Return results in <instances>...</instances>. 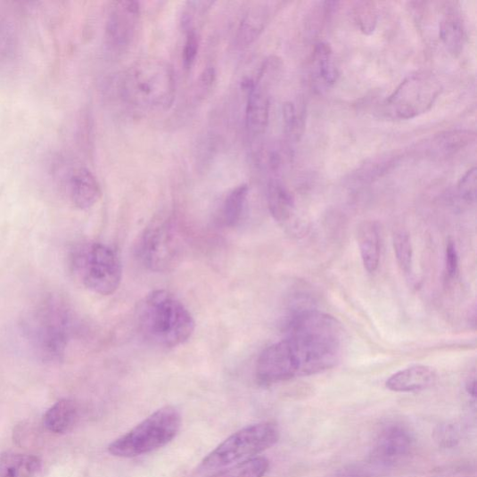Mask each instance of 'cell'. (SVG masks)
<instances>
[{
    "instance_id": "obj_1",
    "label": "cell",
    "mask_w": 477,
    "mask_h": 477,
    "mask_svg": "<svg viewBox=\"0 0 477 477\" xmlns=\"http://www.w3.org/2000/svg\"><path fill=\"white\" fill-rule=\"evenodd\" d=\"M285 333L301 377L318 374L338 364L342 328L333 317L315 309L296 310L287 319Z\"/></svg>"
},
{
    "instance_id": "obj_2",
    "label": "cell",
    "mask_w": 477,
    "mask_h": 477,
    "mask_svg": "<svg viewBox=\"0 0 477 477\" xmlns=\"http://www.w3.org/2000/svg\"><path fill=\"white\" fill-rule=\"evenodd\" d=\"M136 324L150 344L171 349L188 341L195 330L189 309L166 290H155L138 304Z\"/></svg>"
},
{
    "instance_id": "obj_3",
    "label": "cell",
    "mask_w": 477,
    "mask_h": 477,
    "mask_svg": "<svg viewBox=\"0 0 477 477\" xmlns=\"http://www.w3.org/2000/svg\"><path fill=\"white\" fill-rule=\"evenodd\" d=\"M73 317L68 306L55 298L32 308L23 322V333L37 358L53 362L65 357L74 334Z\"/></svg>"
},
{
    "instance_id": "obj_4",
    "label": "cell",
    "mask_w": 477,
    "mask_h": 477,
    "mask_svg": "<svg viewBox=\"0 0 477 477\" xmlns=\"http://www.w3.org/2000/svg\"><path fill=\"white\" fill-rule=\"evenodd\" d=\"M120 94L129 105L139 111H168L176 95L174 70L160 59L138 60L124 73Z\"/></svg>"
},
{
    "instance_id": "obj_5",
    "label": "cell",
    "mask_w": 477,
    "mask_h": 477,
    "mask_svg": "<svg viewBox=\"0 0 477 477\" xmlns=\"http://www.w3.org/2000/svg\"><path fill=\"white\" fill-rule=\"evenodd\" d=\"M70 266L77 279L95 294L111 296L119 287L121 263L113 249L105 244L77 245L70 255Z\"/></svg>"
},
{
    "instance_id": "obj_6",
    "label": "cell",
    "mask_w": 477,
    "mask_h": 477,
    "mask_svg": "<svg viewBox=\"0 0 477 477\" xmlns=\"http://www.w3.org/2000/svg\"><path fill=\"white\" fill-rule=\"evenodd\" d=\"M181 428L177 408L163 407L109 446L115 457L135 458L169 444Z\"/></svg>"
},
{
    "instance_id": "obj_7",
    "label": "cell",
    "mask_w": 477,
    "mask_h": 477,
    "mask_svg": "<svg viewBox=\"0 0 477 477\" xmlns=\"http://www.w3.org/2000/svg\"><path fill=\"white\" fill-rule=\"evenodd\" d=\"M278 427L272 423L248 425L227 438L206 456L201 465L204 471L221 470L257 457L279 440Z\"/></svg>"
},
{
    "instance_id": "obj_8",
    "label": "cell",
    "mask_w": 477,
    "mask_h": 477,
    "mask_svg": "<svg viewBox=\"0 0 477 477\" xmlns=\"http://www.w3.org/2000/svg\"><path fill=\"white\" fill-rule=\"evenodd\" d=\"M183 238L174 219L168 216L154 218L141 240L142 259L151 271L169 273L183 257Z\"/></svg>"
},
{
    "instance_id": "obj_9",
    "label": "cell",
    "mask_w": 477,
    "mask_h": 477,
    "mask_svg": "<svg viewBox=\"0 0 477 477\" xmlns=\"http://www.w3.org/2000/svg\"><path fill=\"white\" fill-rule=\"evenodd\" d=\"M440 79L432 73L409 75L385 103V112L396 119H411L428 112L442 93Z\"/></svg>"
},
{
    "instance_id": "obj_10",
    "label": "cell",
    "mask_w": 477,
    "mask_h": 477,
    "mask_svg": "<svg viewBox=\"0 0 477 477\" xmlns=\"http://www.w3.org/2000/svg\"><path fill=\"white\" fill-rule=\"evenodd\" d=\"M256 376L262 385H272L301 377L299 364L286 339L261 352L256 366Z\"/></svg>"
},
{
    "instance_id": "obj_11",
    "label": "cell",
    "mask_w": 477,
    "mask_h": 477,
    "mask_svg": "<svg viewBox=\"0 0 477 477\" xmlns=\"http://www.w3.org/2000/svg\"><path fill=\"white\" fill-rule=\"evenodd\" d=\"M414 448L410 431L399 424L385 426L378 434L370 453L373 462L382 466H392L405 461Z\"/></svg>"
},
{
    "instance_id": "obj_12",
    "label": "cell",
    "mask_w": 477,
    "mask_h": 477,
    "mask_svg": "<svg viewBox=\"0 0 477 477\" xmlns=\"http://www.w3.org/2000/svg\"><path fill=\"white\" fill-rule=\"evenodd\" d=\"M140 19V5L131 0L113 4L106 27V40L111 50L121 52L127 49L136 34Z\"/></svg>"
},
{
    "instance_id": "obj_13",
    "label": "cell",
    "mask_w": 477,
    "mask_h": 477,
    "mask_svg": "<svg viewBox=\"0 0 477 477\" xmlns=\"http://www.w3.org/2000/svg\"><path fill=\"white\" fill-rule=\"evenodd\" d=\"M67 193L72 203L80 210H88L101 198L99 182L86 168L71 169L65 176Z\"/></svg>"
},
{
    "instance_id": "obj_14",
    "label": "cell",
    "mask_w": 477,
    "mask_h": 477,
    "mask_svg": "<svg viewBox=\"0 0 477 477\" xmlns=\"http://www.w3.org/2000/svg\"><path fill=\"white\" fill-rule=\"evenodd\" d=\"M269 95L265 81L259 77L253 88L248 92L245 112L246 128L252 136L262 135L267 127Z\"/></svg>"
},
{
    "instance_id": "obj_15",
    "label": "cell",
    "mask_w": 477,
    "mask_h": 477,
    "mask_svg": "<svg viewBox=\"0 0 477 477\" xmlns=\"http://www.w3.org/2000/svg\"><path fill=\"white\" fill-rule=\"evenodd\" d=\"M437 378V372L432 367L417 365L395 373L386 381L385 386L396 392L420 391L432 386Z\"/></svg>"
},
{
    "instance_id": "obj_16",
    "label": "cell",
    "mask_w": 477,
    "mask_h": 477,
    "mask_svg": "<svg viewBox=\"0 0 477 477\" xmlns=\"http://www.w3.org/2000/svg\"><path fill=\"white\" fill-rule=\"evenodd\" d=\"M360 254L365 268L374 273L380 264L381 240L378 226L374 222H364L358 234Z\"/></svg>"
},
{
    "instance_id": "obj_17",
    "label": "cell",
    "mask_w": 477,
    "mask_h": 477,
    "mask_svg": "<svg viewBox=\"0 0 477 477\" xmlns=\"http://www.w3.org/2000/svg\"><path fill=\"white\" fill-rule=\"evenodd\" d=\"M474 140L475 135L470 131H448L434 136L429 151L433 156L448 157L465 149Z\"/></svg>"
},
{
    "instance_id": "obj_18",
    "label": "cell",
    "mask_w": 477,
    "mask_h": 477,
    "mask_svg": "<svg viewBox=\"0 0 477 477\" xmlns=\"http://www.w3.org/2000/svg\"><path fill=\"white\" fill-rule=\"evenodd\" d=\"M40 462L35 456L6 453L0 457V477H36Z\"/></svg>"
},
{
    "instance_id": "obj_19",
    "label": "cell",
    "mask_w": 477,
    "mask_h": 477,
    "mask_svg": "<svg viewBox=\"0 0 477 477\" xmlns=\"http://www.w3.org/2000/svg\"><path fill=\"white\" fill-rule=\"evenodd\" d=\"M440 37L446 49L454 56H459L465 46V29L463 20L456 12H448L441 20Z\"/></svg>"
},
{
    "instance_id": "obj_20",
    "label": "cell",
    "mask_w": 477,
    "mask_h": 477,
    "mask_svg": "<svg viewBox=\"0 0 477 477\" xmlns=\"http://www.w3.org/2000/svg\"><path fill=\"white\" fill-rule=\"evenodd\" d=\"M267 204L269 212L280 223L292 218L295 207L293 196L277 180H272L267 185Z\"/></svg>"
},
{
    "instance_id": "obj_21",
    "label": "cell",
    "mask_w": 477,
    "mask_h": 477,
    "mask_svg": "<svg viewBox=\"0 0 477 477\" xmlns=\"http://www.w3.org/2000/svg\"><path fill=\"white\" fill-rule=\"evenodd\" d=\"M78 420V408L71 400L63 399L54 404L45 414V425L55 433L70 432Z\"/></svg>"
},
{
    "instance_id": "obj_22",
    "label": "cell",
    "mask_w": 477,
    "mask_h": 477,
    "mask_svg": "<svg viewBox=\"0 0 477 477\" xmlns=\"http://www.w3.org/2000/svg\"><path fill=\"white\" fill-rule=\"evenodd\" d=\"M268 15L265 6H258L248 12L238 29L237 43L241 47L255 43L267 23Z\"/></svg>"
},
{
    "instance_id": "obj_23",
    "label": "cell",
    "mask_w": 477,
    "mask_h": 477,
    "mask_svg": "<svg viewBox=\"0 0 477 477\" xmlns=\"http://www.w3.org/2000/svg\"><path fill=\"white\" fill-rule=\"evenodd\" d=\"M314 63L317 78L323 85L326 86L335 85L339 78V69L333 51L327 44L321 43L316 47Z\"/></svg>"
},
{
    "instance_id": "obj_24",
    "label": "cell",
    "mask_w": 477,
    "mask_h": 477,
    "mask_svg": "<svg viewBox=\"0 0 477 477\" xmlns=\"http://www.w3.org/2000/svg\"><path fill=\"white\" fill-rule=\"evenodd\" d=\"M248 196L247 185L237 186L226 198L221 212V221L226 226H235L241 220Z\"/></svg>"
},
{
    "instance_id": "obj_25",
    "label": "cell",
    "mask_w": 477,
    "mask_h": 477,
    "mask_svg": "<svg viewBox=\"0 0 477 477\" xmlns=\"http://www.w3.org/2000/svg\"><path fill=\"white\" fill-rule=\"evenodd\" d=\"M269 467L265 457H257L243 461L225 469L216 477H264Z\"/></svg>"
},
{
    "instance_id": "obj_26",
    "label": "cell",
    "mask_w": 477,
    "mask_h": 477,
    "mask_svg": "<svg viewBox=\"0 0 477 477\" xmlns=\"http://www.w3.org/2000/svg\"><path fill=\"white\" fill-rule=\"evenodd\" d=\"M354 18L359 29L366 35L375 31L378 25L379 11L377 4L372 2H358L355 4Z\"/></svg>"
},
{
    "instance_id": "obj_27",
    "label": "cell",
    "mask_w": 477,
    "mask_h": 477,
    "mask_svg": "<svg viewBox=\"0 0 477 477\" xmlns=\"http://www.w3.org/2000/svg\"><path fill=\"white\" fill-rule=\"evenodd\" d=\"M393 248H395L396 257L402 272L410 275L412 271V244L408 234L398 232L393 236Z\"/></svg>"
},
{
    "instance_id": "obj_28",
    "label": "cell",
    "mask_w": 477,
    "mask_h": 477,
    "mask_svg": "<svg viewBox=\"0 0 477 477\" xmlns=\"http://www.w3.org/2000/svg\"><path fill=\"white\" fill-rule=\"evenodd\" d=\"M15 36L8 21L0 16V65L11 61L15 53Z\"/></svg>"
},
{
    "instance_id": "obj_29",
    "label": "cell",
    "mask_w": 477,
    "mask_h": 477,
    "mask_svg": "<svg viewBox=\"0 0 477 477\" xmlns=\"http://www.w3.org/2000/svg\"><path fill=\"white\" fill-rule=\"evenodd\" d=\"M283 118L286 134L292 138H298L300 128H303V116L298 115L292 103H285L283 107Z\"/></svg>"
},
{
    "instance_id": "obj_30",
    "label": "cell",
    "mask_w": 477,
    "mask_h": 477,
    "mask_svg": "<svg viewBox=\"0 0 477 477\" xmlns=\"http://www.w3.org/2000/svg\"><path fill=\"white\" fill-rule=\"evenodd\" d=\"M435 442L444 448H451L460 441V432L457 425L445 424L435 429L433 433Z\"/></svg>"
},
{
    "instance_id": "obj_31",
    "label": "cell",
    "mask_w": 477,
    "mask_h": 477,
    "mask_svg": "<svg viewBox=\"0 0 477 477\" xmlns=\"http://www.w3.org/2000/svg\"><path fill=\"white\" fill-rule=\"evenodd\" d=\"M477 170H468L458 183L459 197L466 203H473L476 200Z\"/></svg>"
},
{
    "instance_id": "obj_32",
    "label": "cell",
    "mask_w": 477,
    "mask_h": 477,
    "mask_svg": "<svg viewBox=\"0 0 477 477\" xmlns=\"http://www.w3.org/2000/svg\"><path fill=\"white\" fill-rule=\"evenodd\" d=\"M199 50V38L194 29L186 31V38L183 50V64L190 70L196 60Z\"/></svg>"
},
{
    "instance_id": "obj_33",
    "label": "cell",
    "mask_w": 477,
    "mask_h": 477,
    "mask_svg": "<svg viewBox=\"0 0 477 477\" xmlns=\"http://www.w3.org/2000/svg\"><path fill=\"white\" fill-rule=\"evenodd\" d=\"M446 281L451 282L456 276H457L459 272V257L457 249L453 242H448L446 248Z\"/></svg>"
},
{
    "instance_id": "obj_34",
    "label": "cell",
    "mask_w": 477,
    "mask_h": 477,
    "mask_svg": "<svg viewBox=\"0 0 477 477\" xmlns=\"http://www.w3.org/2000/svg\"><path fill=\"white\" fill-rule=\"evenodd\" d=\"M216 73L215 70L212 68H207L203 70V72L201 74L200 78L198 80V87L200 92L204 95V93L209 92L215 81Z\"/></svg>"
},
{
    "instance_id": "obj_35",
    "label": "cell",
    "mask_w": 477,
    "mask_h": 477,
    "mask_svg": "<svg viewBox=\"0 0 477 477\" xmlns=\"http://www.w3.org/2000/svg\"><path fill=\"white\" fill-rule=\"evenodd\" d=\"M465 389L468 392V395L472 397L473 399L476 398V379L475 375L473 377H470L469 380L466 382Z\"/></svg>"
}]
</instances>
